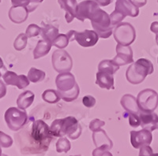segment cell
<instances>
[{"label": "cell", "mask_w": 158, "mask_h": 156, "mask_svg": "<svg viewBox=\"0 0 158 156\" xmlns=\"http://www.w3.org/2000/svg\"><path fill=\"white\" fill-rule=\"evenodd\" d=\"M51 133L55 137H63L67 135L71 140H76L81 136V126L74 117L56 119L50 127Z\"/></svg>", "instance_id": "1"}, {"label": "cell", "mask_w": 158, "mask_h": 156, "mask_svg": "<svg viewBox=\"0 0 158 156\" xmlns=\"http://www.w3.org/2000/svg\"><path fill=\"white\" fill-rule=\"evenodd\" d=\"M153 65L146 58H139L136 62L130 66L126 73L128 82L133 84H138L145 80L146 76L153 73Z\"/></svg>", "instance_id": "2"}, {"label": "cell", "mask_w": 158, "mask_h": 156, "mask_svg": "<svg viewBox=\"0 0 158 156\" xmlns=\"http://www.w3.org/2000/svg\"><path fill=\"white\" fill-rule=\"evenodd\" d=\"M92 26L99 37L107 39L112 34L113 26L111 25L110 16L104 10L99 9L90 18Z\"/></svg>", "instance_id": "3"}, {"label": "cell", "mask_w": 158, "mask_h": 156, "mask_svg": "<svg viewBox=\"0 0 158 156\" xmlns=\"http://www.w3.org/2000/svg\"><path fill=\"white\" fill-rule=\"evenodd\" d=\"M31 137L33 139L36 144H39L43 151L48 148L50 142L53 138L50 131V128L42 120H37L32 124Z\"/></svg>", "instance_id": "4"}, {"label": "cell", "mask_w": 158, "mask_h": 156, "mask_svg": "<svg viewBox=\"0 0 158 156\" xmlns=\"http://www.w3.org/2000/svg\"><path fill=\"white\" fill-rule=\"evenodd\" d=\"M8 128L12 131H18L25 126L28 121V114L24 110L16 107H10L4 115Z\"/></svg>", "instance_id": "5"}, {"label": "cell", "mask_w": 158, "mask_h": 156, "mask_svg": "<svg viewBox=\"0 0 158 156\" xmlns=\"http://www.w3.org/2000/svg\"><path fill=\"white\" fill-rule=\"evenodd\" d=\"M136 100L140 111L153 112L158 106V94L150 88L144 89L138 93Z\"/></svg>", "instance_id": "6"}, {"label": "cell", "mask_w": 158, "mask_h": 156, "mask_svg": "<svg viewBox=\"0 0 158 156\" xmlns=\"http://www.w3.org/2000/svg\"><path fill=\"white\" fill-rule=\"evenodd\" d=\"M114 38L119 44L130 46L136 38L135 28L127 22L118 24L114 29Z\"/></svg>", "instance_id": "7"}, {"label": "cell", "mask_w": 158, "mask_h": 156, "mask_svg": "<svg viewBox=\"0 0 158 156\" xmlns=\"http://www.w3.org/2000/svg\"><path fill=\"white\" fill-rule=\"evenodd\" d=\"M69 41L76 40L79 45L83 47H93L98 42L99 36L95 31L85 30L83 32H77L70 30L67 33Z\"/></svg>", "instance_id": "8"}, {"label": "cell", "mask_w": 158, "mask_h": 156, "mask_svg": "<svg viewBox=\"0 0 158 156\" xmlns=\"http://www.w3.org/2000/svg\"><path fill=\"white\" fill-rule=\"evenodd\" d=\"M52 66L59 74L69 72L73 66V60L68 52L63 49H59L53 52Z\"/></svg>", "instance_id": "9"}, {"label": "cell", "mask_w": 158, "mask_h": 156, "mask_svg": "<svg viewBox=\"0 0 158 156\" xmlns=\"http://www.w3.org/2000/svg\"><path fill=\"white\" fill-rule=\"evenodd\" d=\"M100 9L99 5L94 0H85L77 4L76 18L81 22L89 19L94 13Z\"/></svg>", "instance_id": "10"}, {"label": "cell", "mask_w": 158, "mask_h": 156, "mask_svg": "<svg viewBox=\"0 0 158 156\" xmlns=\"http://www.w3.org/2000/svg\"><path fill=\"white\" fill-rule=\"evenodd\" d=\"M116 56L111 61L118 66L134 62L133 51L130 46H123L118 43L116 46Z\"/></svg>", "instance_id": "11"}, {"label": "cell", "mask_w": 158, "mask_h": 156, "mask_svg": "<svg viewBox=\"0 0 158 156\" xmlns=\"http://www.w3.org/2000/svg\"><path fill=\"white\" fill-rule=\"evenodd\" d=\"M153 140V136L147 129L139 131H131V143L135 148L138 149L146 145H149Z\"/></svg>", "instance_id": "12"}, {"label": "cell", "mask_w": 158, "mask_h": 156, "mask_svg": "<svg viewBox=\"0 0 158 156\" xmlns=\"http://www.w3.org/2000/svg\"><path fill=\"white\" fill-rule=\"evenodd\" d=\"M4 82L7 85L18 87L19 89H24L29 84V80L25 75H18L12 71H6L2 75Z\"/></svg>", "instance_id": "13"}, {"label": "cell", "mask_w": 158, "mask_h": 156, "mask_svg": "<svg viewBox=\"0 0 158 156\" xmlns=\"http://www.w3.org/2000/svg\"><path fill=\"white\" fill-rule=\"evenodd\" d=\"M56 84L58 88V92H64L74 88L77 83L73 74L69 72H66L62 73L57 76L56 79Z\"/></svg>", "instance_id": "14"}, {"label": "cell", "mask_w": 158, "mask_h": 156, "mask_svg": "<svg viewBox=\"0 0 158 156\" xmlns=\"http://www.w3.org/2000/svg\"><path fill=\"white\" fill-rule=\"evenodd\" d=\"M140 126L143 129L153 132L158 126V115L154 112H143L139 110Z\"/></svg>", "instance_id": "15"}, {"label": "cell", "mask_w": 158, "mask_h": 156, "mask_svg": "<svg viewBox=\"0 0 158 156\" xmlns=\"http://www.w3.org/2000/svg\"><path fill=\"white\" fill-rule=\"evenodd\" d=\"M115 10L120 13L125 17L135 18L139 14V10L130 0H116Z\"/></svg>", "instance_id": "16"}, {"label": "cell", "mask_w": 158, "mask_h": 156, "mask_svg": "<svg viewBox=\"0 0 158 156\" xmlns=\"http://www.w3.org/2000/svg\"><path fill=\"white\" fill-rule=\"evenodd\" d=\"M58 2L60 7L66 12L65 19L67 22L68 24L71 23L74 18H76L77 8V0H58Z\"/></svg>", "instance_id": "17"}, {"label": "cell", "mask_w": 158, "mask_h": 156, "mask_svg": "<svg viewBox=\"0 0 158 156\" xmlns=\"http://www.w3.org/2000/svg\"><path fill=\"white\" fill-rule=\"evenodd\" d=\"M96 84L101 88L108 90L114 89L113 74L105 70H98Z\"/></svg>", "instance_id": "18"}, {"label": "cell", "mask_w": 158, "mask_h": 156, "mask_svg": "<svg viewBox=\"0 0 158 156\" xmlns=\"http://www.w3.org/2000/svg\"><path fill=\"white\" fill-rule=\"evenodd\" d=\"M29 10L25 6H13L9 10V18L15 24L23 23L29 15Z\"/></svg>", "instance_id": "19"}, {"label": "cell", "mask_w": 158, "mask_h": 156, "mask_svg": "<svg viewBox=\"0 0 158 156\" xmlns=\"http://www.w3.org/2000/svg\"><path fill=\"white\" fill-rule=\"evenodd\" d=\"M93 140L96 147H101V146L106 145L110 147V149L113 147V143L111 141L107 135L106 132L103 129H99L97 131L94 132L93 133Z\"/></svg>", "instance_id": "20"}, {"label": "cell", "mask_w": 158, "mask_h": 156, "mask_svg": "<svg viewBox=\"0 0 158 156\" xmlns=\"http://www.w3.org/2000/svg\"><path fill=\"white\" fill-rule=\"evenodd\" d=\"M121 105L128 113H139V108L137 103L136 98L132 95L127 94L123 95L121 99Z\"/></svg>", "instance_id": "21"}, {"label": "cell", "mask_w": 158, "mask_h": 156, "mask_svg": "<svg viewBox=\"0 0 158 156\" xmlns=\"http://www.w3.org/2000/svg\"><path fill=\"white\" fill-rule=\"evenodd\" d=\"M35 99V95L33 92L31 91H25L19 95L18 99H17V105L18 108L21 110L27 109L28 107L32 105Z\"/></svg>", "instance_id": "22"}, {"label": "cell", "mask_w": 158, "mask_h": 156, "mask_svg": "<svg viewBox=\"0 0 158 156\" xmlns=\"http://www.w3.org/2000/svg\"><path fill=\"white\" fill-rule=\"evenodd\" d=\"M52 44L50 42H48L44 40H40L38 41L36 48L33 50V58L34 59H38L40 58L44 57L48 54Z\"/></svg>", "instance_id": "23"}, {"label": "cell", "mask_w": 158, "mask_h": 156, "mask_svg": "<svg viewBox=\"0 0 158 156\" xmlns=\"http://www.w3.org/2000/svg\"><path fill=\"white\" fill-rule=\"evenodd\" d=\"M58 35H59V29L51 25H45L41 29V36L43 37V40L50 42L52 44Z\"/></svg>", "instance_id": "24"}, {"label": "cell", "mask_w": 158, "mask_h": 156, "mask_svg": "<svg viewBox=\"0 0 158 156\" xmlns=\"http://www.w3.org/2000/svg\"><path fill=\"white\" fill-rule=\"evenodd\" d=\"M44 0H11L13 6H25L28 9L29 12H32L36 9L40 3H41Z\"/></svg>", "instance_id": "25"}, {"label": "cell", "mask_w": 158, "mask_h": 156, "mask_svg": "<svg viewBox=\"0 0 158 156\" xmlns=\"http://www.w3.org/2000/svg\"><path fill=\"white\" fill-rule=\"evenodd\" d=\"M59 92V95L60 96L62 99L65 101V102H72V101L75 100L78 97L79 93H80V88L79 86L77 85V84H75V86L74 87V88H72L70 91H67V92Z\"/></svg>", "instance_id": "26"}, {"label": "cell", "mask_w": 158, "mask_h": 156, "mask_svg": "<svg viewBox=\"0 0 158 156\" xmlns=\"http://www.w3.org/2000/svg\"><path fill=\"white\" fill-rule=\"evenodd\" d=\"M42 98H43V99L45 102L51 104L56 103V102H58L61 99L58 91L54 89L45 90L44 93L42 94Z\"/></svg>", "instance_id": "27"}, {"label": "cell", "mask_w": 158, "mask_h": 156, "mask_svg": "<svg viewBox=\"0 0 158 156\" xmlns=\"http://www.w3.org/2000/svg\"><path fill=\"white\" fill-rule=\"evenodd\" d=\"M28 78H29V81L32 83L40 82L44 80L45 73L42 70L35 68V67H32L28 74Z\"/></svg>", "instance_id": "28"}, {"label": "cell", "mask_w": 158, "mask_h": 156, "mask_svg": "<svg viewBox=\"0 0 158 156\" xmlns=\"http://www.w3.org/2000/svg\"><path fill=\"white\" fill-rule=\"evenodd\" d=\"M119 70V66L115 65L111 60H103L98 65V70H105L111 73L112 74H115Z\"/></svg>", "instance_id": "29"}, {"label": "cell", "mask_w": 158, "mask_h": 156, "mask_svg": "<svg viewBox=\"0 0 158 156\" xmlns=\"http://www.w3.org/2000/svg\"><path fill=\"white\" fill-rule=\"evenodd\" d=\"M70 143L66 137H60L56 143V151L57 152H68L70 150Z\"/></svg>", "instance_id": "30"}, {"label": "cell", "mask_w": 158, "mask_h": 156, "mask_svg": "<svg viewBox=\"0 0 158 156\" xmlns=\"http://www.w3.org/2000/svg\"><path fill=\"white\" fill-rule=\"evenodd\" d=\"M28 37L26 34L21 33L18 36V37L15 39V43H14V47L17 50H22L25 48L27 45Z\"/></svg>", "instance_id": "31"}, {"label": "cell", "mask_w": 158, "mask_h": 156, "mask_svg": "<svg viewBox=\"0 0 158 156\" xmlns=\"http://www.w3.org/2000/svg\"><path fill=\"white\" fill-rule=\"evenodd\" d=\"M69 39L67 35L59 34L57 37L52 42V46H56L59 49H63L67 47L69 43Z\"/></svg>", "instance_id": "32"}, {"label": "cell", "mask_w": 158, "mask_h": 156, "mask_svg": "<svg viewBox=\"0 0 158 156\" xmlns=\"http://www.w3.org/2000/svg\"><path fill=\"white\" fill-rule=\"evenodd\" d=\"M41 28L39 27L37 25L32 24V25H29L27 27L26 32H25V34H26L28 38H32L34 37V36H37L38 35H40L41 33Z\"/></svg>", "instance_id": "33"}, {"label": "cell", "mask_w": 158, "mask_h": 156, "mask_svg": "<svg viewBox=\"0 0 158 156\" xmlns=\"http://www.w3.org/2000/svg\"><path fill=\"white\" fill-rule=\"evenodd\" d=\"M13 144V139L6 133L0 131V146L4 148H8Z\"/></svg>", "instance_id": "34"}, {"label": "cell", "mask_w": 158, "mask_h": 156, "mask_svg": "<svg viewBox=\"0 0 158 156\" xmlns=\"http://www.w3.org/2000/svg\"><path fill=\"white\" fill-rule=\"evenodd\" d=\"M129 124L133 128H138L140 126V118L138 114L129 113Z\"/></svg>", "instance_id": "35"}, {"label": "cell", "mask_w": 158, "mask_h": 156, "mask_svg": "<svg viewBox=\"0 0 158 156\" xmlns=\"http://www.w3.org/2000/svg\"><path fill=\"white\" fill-rule=\"evenodd\" d=\"M139 156H158V153H153L151 147H149V145H146L140 147Z\"/></svg>", "instance_id": "36"}, {"label": "cell", "mask_w": 158, "mask_h": 156, "mask_svg": "<svg viewBox=\"0 0 158 156\" xmlns=\"http://www.w3.org/2000/svg\"><path fill=\"white\" fill-rule=\"evenodd\" d=\"M105 125V122H103V121L99 120V119H94V120L92 121L89 124V129L91 131L95 132L101 129L102 126H104Z\"/></svg>", "instance_id": "37"}, {"label": "cell", "mask_w": 158, "mask_h": 156, "mask_svg": "<svg viewBox=\"0 0 158 156\" xmlns=\"http://www.w3.org/2000/svg\"><path fill=\"white\" fill-rule=\"evenodd\" d=\"M82 102L84 104L85 106H86L88 108L94 107L96 104V99L94 96L92 95H85L83 97Z\"/></svg>", "instance_id": "38"}, {"label": "cell", "mask_w": 158, "mask_h": 156, "mask_svg": "<svg viewBox=\"0 0 158 156\" xmlns=\"http://www.w3.org/2000/svg\"><path fill=\"white\" fill-rule=\"evenodd\" d=\"M110 150V147L108 146L104 145V146H101V147H97V148L93 151V156H101L104 151H108Z\"/></svg>", "instance_id": "39"}, {"label": "cell", "mask_w": 158, "mask_h": 156, "mask_svg": "<svg viewBox=\"0 0 158 156\" xmlns=\"http://www.w3.org/2000/svg\"><path fill=\"white\" fill-rule=\"evenodd\" d=\"M6 94V87L3 81L0 80V99H2Z\"/></svg>", "instance_id": "40"}, {"label": "cell", "mask_w": 158, "mask_h": 156, "mask_svg": "<svg viewBox=\"0 0 158 156\" xmlns=\"http://www.w3.org/2000/svg\"><path fill=\"white\" fill-rule=\"evenodd\" d=\"M137 7H141L146 4V0H130Z\"/></svg>", "instance_id": "41"}, {"label": "cell", "mask_w": 158, "mask_h": 156, "mask_svg": "<svg viewBox=\"0 0 158 156\" xmlns=\"http://www.w3.org/2000/svg\"><path fill=\"white\" fill-rule=\"evenodd\" d=\"M99 6H107L112 2L113 0H94Z\"/></svg>", "instance_id": "42"}, {"label": "cell", "mask_w": 158, "mask_h": 156, "mask_svg": "<svg viewBox=\"0 0 158 156\" xmlns=\"http://www.w3.org/2000/svg\"><path fill=\"white\" fill-rule=\"evenodd\" d=\"M7 70L6 69L5 66L3 64V62H2V59L0 58V77H2Z\"/></svg>", "instance_id": "43"}, {"label": "cell", "mask_w": 158, "mask_h": 156, "mask_svg": "<svg viewBox=\"0 0 158 156\" xmlns=\"http://www.w3.org/2000/svg\"><path fill=\"white\" fill-rule=\"evenodd\" d=\"M151 32L158 34V22H153L150 26Z\"/></svg>", "instance_id": "44"}, {"label": "cell", "mask_w": 158, "mask_h": 156, "mask_svg": "<svg viewBox=\"0 0 158 156\" xmlns=\"http://www.w3.org/2000/svg\"><path fill=\"white\" fill-rule=\"evenodd\" d=\"M101 156H113V155H112V154H111V153H110L108 151H104V152L103 153Z\"/></svg>", "instance_id": "45"}, {"label": "cell", "mask_w": 158, "mask_h": 156, "mask_svg": "<svg viewBox=\"0 0 158 156\" xmlns=\"http://www.w3.org/2000/svg\"><path fill=\"white\" fill-rule=\"evenodd\" d=\"M156 44L158 45V34H156Z\"/></svg>", "instance_id": "46"}, {"label": "cell", "mask_w": 158, "mask_h": 156, "mask_svg": "<svg viewBox=\"0 0 158 156\" xmlns=\"http://www.w3.org/2000/svg\"><path fill=\"white\" fill-rule=\"evenodd\" d=\"M2 149H1V147H0V156H2Z\"/></svg>", "instance_id": "47"}, {"label": "cell", "mask_w": 158, "mask_h": 156, "mask_svg": "<svg viewBox=\"0 0 158 156\" xmlns=\"http://www.w3.org/2000/svg\"><path fill=\"white\" fill-rule=\"evenodd\" d=\"M0 28H2V29H4L3 26H2V25H0Z\"/></svg>", "instance_id": "48"}, {"label": "cell", "mask_w": 158, "mask_h": 156, "mask_svg": "<svg viewBox=\"0 0 158 156\" xmlns=\"http://www.w3.org/2000/svg\"><path fill=\"white\" fill-rule=\"evenodd\" d=\"M70 156H81V155H80V154H77V155H70Z\"/></svg>", "instance_id": "49"}, {"label": "cell", "mask_w": 158, "mask_h": 156, "mask_svg": "<svg viewBox=\"0 0 158 156\" xmlns=\"http://www.w3.org/2000/svg\"><path fill=\"white\" fill-rule=\"evenodd\" d=\"M2 156H7L6 154H2Z\"/></svg>", "instance_id": "50"}, {"label": "cell", "mask_w": 158, "mask_h": 156, "mask_svg": "<svg viewBox=\"0 0 158 156\" xmlns=\"http://www.w3.org/2000/svg\"><path fill=\"white\" fill-rule=\"evenodd\" d=\"M2 2V0H0V2Z\"/></svg>", "instance_id": "51"}, {"label": "cell", "mask_w": 158, "mask_h": 156, "mask_svg": "<svg viewBox=\"0 0 158 156\" xmlns=\"http://www.w3.org/2000/svg\"><path fill=\"white\" fill-rule=\"evenodd\" d=\"M157 129H158V126H157Z\"/></svg>", "instance_id": "52"}, {"label": "cell", "mask_w": 158, "mask_h": 156, "mask_svg": "<svg viewBox=\"0 0 158 156\" xmlns=\"http://www.w3.org/2000/svg\"><path fill=\"white\" fill-rule=\"evenodd\" d=\"M157 62H158V59H157Z\"/></svg>", "instance_id": "53"}, {"label": "cell", "mask_w": 158, "mask_h": 156, "mask_svg": "<svg viewBox=\"0 0 158 156\" xmlns=\"http://www.w3.org/2000/svg\"><path fill=\"white\" fill-rule=\"evenodd\" d=\"M157 2H158V1H157Z\"/></svg>", "instance_id": "54"}]
</instances>
